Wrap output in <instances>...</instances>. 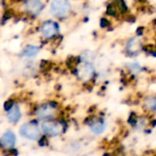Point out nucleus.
I'll return each instance as SVG.
<instances>
[{
    "instance_id": "obj_1",
    "label": "nucleus",
    "mask_w": 156,
    "mask_h": 156,
    "mask_svg": "<svg viewBox=\"0 0 156 156\" xmlns=\"http://www.w3.org/2000/svg\"><path fill=\"white\" fill-rule=\"evenodd\" d=\"M74 72L77 78L83 82L90 81L96 73L94 65L86 59H79L74 64Z\"/></svg>"
},
{
    "instance_id": "obj_2",
    "label": "nucleus",
    "mask_w": 156,
    "mask_h": 156,
    "mask_svg": "<svg viewBox=\"0 0 156 156\" xmlns=\"http://www.w3.org/2000/svg\"><path fill=\"white\" fill-rule=\"evenodd\" d=\"M71 12L72 5L69 0H51L49 4V13L56 18H67Z\"/></svg>"
},
{
    "instance_id": "obj_3",
    "label": "nucleus",
    "mask_w": 156,
    "mask_h": 156,
    "mask_svg": "<svg viewBox=\"0 0 156 156\" xmlns=\"http://www.w3.org/2000/svg\"><path fill=\"white\" fill-rule=\"evenodd\" d=\"M59 29L60 27H59L58 23L51 19L43 21L39 27L41 36L45 39H48V40H51L58 37Z\"/></svg>"
},
{
    "instance_id": "obj_4",
    "label": "nucleus",
    "mask_w": 156,
    "mask_h": 156,
    "mask_svg": "<svg viewBox=\"0 0 156 156\" xmlns=\"http://www.w3.org/2000/svg\"><path fill=\"white\" fill-rule=\"evenodd\" d=\"M128 7L124 0H111L107 5L106 13L112 17H120L127 13Z\"/></svg>"
},
{
    "instance_id": "obj_5",
    "label": "nucleus",
    "mask_w": 156,
    "mask_h": 156,
    "mask_svg": "<svg viewBox=\"0 0 156 156\" xmlns=\"http://www.w3.org/2000/svg\"><path fill=\"white\" fill-rule=\"evenodd\" d=\"M23 7L28 16L37 17L44 9V4L41 0H23Z\"/></svg>"
},
{
    "instance_id": "obj_6",
    "label": "nucleus",
    "mask_w": 156,
    "mask_h": 156,
    "mask_svg": "<svg viewBox=\"0 0 156 156\" xmlns=\"http://www.w3.org/2000/svg\"><path fill=\"white\" fill-rule=\"evenodd\" d=\"M144 48V44L140 37H131L125 44V52L127 55L133 57L138 55Z\"/></svg>"
},
{
    "instance_id": "obj_7",
    "label": "nucleus",
    "mask_w": 156,
    "mask_h": 156,
    "mask_svg": "<svg viewBox=\"0 0 156 156\" xmlns=\"http://www.w3.org/2000/svg\"><path fill=\"white\" fill-rule=\"evenodd\" d=\"M19 133L23 137L31 141H36L40 136V132H39L38 127L32 122L23 124L20 127Z\"/></svg>"
},
{
    "instance_id": "obj_8",
    "label": "nucleus",
    "mask_w": 156,
    "mask_h": 156,
    "mask_svg": "<svg viewBox=\"0 0 156 156\" xmlns=\"http://www.w3.org/2000/svg\"><path fill=\"white\" fill-rule=\"evenodd\" d=\"M41 127H42L44 133H46L47 135H49V136L59 135L63 130V127L60 122H56V121H51V120L45 121L42 123Z\"/></svg>"
},
{
    "instance_id": "obj_9",
    "label": "nucleus",
    "mask_w": 156,
    "mask_h": 156,
    "mask_svg": "<svg viewBox=\"0 0 156 156\" xmlns=\"http://www.w3.org/2000/svg\"><path fill=\"white\" fill-rule=\"evenodd\" d=\"M57 112V106L53 103H45L40 105L36 110V115L41 119H48L51 118L56 115Z\"/></svg>"
},
{
    "instance_id": "obj_10",
    "label": "nucleus",
    "mask_w": 156,
    "mask_h": 156,
    "mask_svg": "<svg viewBox=\"0 0 156 156\" xmlns=\"http://www.w3.org/2000/svg\"><path fill=\"white\" fill-rule=\"evenodd\" d=\"M5 109H6V117L8 121L11 123H16L21 118V112L19 107L16 104L12 103L8 107H5Z\"/></svg>"
},
{
    "instance_id": "obj_11",
    "label": "nucleus",
    "mask_w": 156,
    "mask_h": 156,
    "mask_svg": "<svg viewBox=\"0 0 156 156\" xmlns=\"http://www.w3.org/2000/svg\"><path fill=\"white\" fill-rule=\"evenodd\" d=\"M0 143L4 148H12L16 144V136L11 131H7L2 135Z\"/></svg>"
},
{
    "instance_id": "obj_12",
    "label": "nucleus",
    "mask_w": 156,
    "mask_h": 156,
    "mask_svg": "<svg viewBox=\"0 0 156 156\" xmlns=\"http://www.w3.org/2000/svg\"><path fill=\"white\" fill-rule=\"evenodd\" d=\"M39 51H40V48H39L38 46L27 45L21 51V56L24 57V58H35L36 56H37Z\"/></svg>"
},
{
    "instance_id": "obj_13",
    "label": "nucleus",
    "mask_w": 156,
    "mask_h": 156,
    "mask_svg": "<svg viewBox=\"0 0 156 156\" xmlns=\"http://www.w3.org/2000/svg\"><path fill=\"white\" fill-rule=\"evenodd\" d=\"M104 123L102 122H96L91 125V131L96 134H101L104 131Z\"/></svg>"
}]
</instances>
